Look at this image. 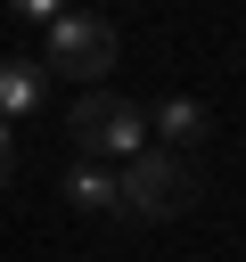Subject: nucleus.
I'll return each instance as SVG.
<instances>
[{
  "instance_id": "f257e3e1",
  "label": "nucleus",
  "mask_w": 246,
  "mask_h": 262,
  "mask_svg": "<svg viewBox=\"0 0 246 262\" xmlns=\"http://www.w3.org/2000/svg\"><path fill=\"white\" fill-rule=\"evenodd\" d=\"M66 139H74V156L82 164H131V156H148V106H131L123 90H82L74 106H66Z\"/></svg>"
},
{
  "instance_id": "f03ea898",
  "label": "nucleus",
  "mask_w": 246,
  "mask_h": 262,
  "mask_svg": "<svg viewBox=\"0 0 246 262\" xmlns=\"http://www.w3.org/2000/svg\"><path fill=\"white\" fill-rule=\"evenodd\" d=\"M115 196H123V221H172V213L197 205V172H189V156L148 147L115 172Z\"/></svg>"
},
{
  "instance_id": "7ed1b4c3",
  "label": "nucleus",
  "mask_w": 246,
  "mask_h": 262,
  "mask_svg": "<svg viewBox=\"0 0 246 262\" xmlns=\"http://www.w3.org/2000/svg\"><path fill=\"white\" fill-rule=\"evenodd\" d=\"M115 25L107 16H90V8H66L57 25H49V57H41V74H66V82H98L107 66H115Z\"/></svg>"
},
{
  "instance_id": "20e7f679",
  "label": "nucleus",
  "mask_w": 246,
  "mask_h": 262,
  "mask_svg": "<svg viewBox=\"0 0 246 262\" xmlns=\"http://www.w3.org/2000/svg\"><path fill=\"white\" fill-rule=\"evenodd\" d=\"M148 131L164 139V156H180V147H197V139L213 131V106H205V98H156V106H148Z\"/></svg>"
},
{
  "instance_id": "39448f33",
  "label": "nucleus",
  "mask_w": 246,
  "mask_h": 262,
  "mask_svg": "<svg viewBox=\"0 0 246 262\" xmlns=\"http://www.w3.org/2000/svg\"><path fill=\"white\" fill-rule=\"evenodd\" d=\"M57 188H66V205H74V213H123V196H115V172H107V164H82V156H74Z\"/></svg>"
},
{
  "instance_id": "423d86ee",
  "label": "nucleus",
  "mask_w": 246,
  "mask_h": 262,
  "mask_svg": "<svg viewBox=\"0 0 246 262\" xmlns=\"http://www.w3.org/2000/svg\"><path fill=\"white\" fill-rule=\"evenodd\" d=\"M41 90H49V74H41V57H0V123H16V115H33V106H41Z\"/></svg>"
},
{
  "instance_id": "0eeeda50",
  "label": "nucleus",
  "mask_w": 246,
  "mask_h": 262,
  "mask_svg": "<svg viewBox=\"0 0 246 262\" xmlns=\"http://www.w3.org/2000/svg\"><path fill=\"white\" fill-rule=\"evenodd\" d=\"M8 180H16V131L0 123V188H8Z\"/></svg>"
}]
</instances>
